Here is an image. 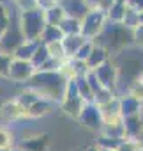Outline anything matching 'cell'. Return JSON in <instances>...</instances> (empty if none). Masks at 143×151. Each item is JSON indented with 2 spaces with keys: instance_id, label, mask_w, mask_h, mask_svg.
Instances as JSON below:
<instances>
[{
  "instance_id": "cell-11",
  "label": "cell",
  "mask_w": 143,
  "mask_h": 151,
  "mask_svg": "<svg viewBox=\"0 0 143 151\" xmlns=\"http://www.w3.org/2000/svg\"><path fill=\"white\" fill-rule=\"evenodd\" d=\"M27 117V110L16 101V98H11L0 105V119L4 123H14Z\"/></svg>"
},
{
  "instance_id": "cell-9",
  "label": "cell",
  "mask_w": 143,
  "mask_h": 151,
  "mask_svg": "<svg viewBox=\"0 0 143 151\" xmlns=\"http://www.w3.org/2000/svg\"><path fill=\"white\" fill-rule=\"evenodd\" d=\"M23 41H25V39H23V34H21V30H20V27H18V22H16V18H14V20L11 22L9 29L2 34V37H0V52L13 55V52H14Z\"/></svg>"
},
{
  "instance_id": "cell-44",
  "label": "cell",
  "mask_w": 143,
  "mask_h": 151,
  "mask_svg": "<svg viewBox=\"0 0 143 151\" xmlns=\"http://www.w3.org/2000/svg\"><path fill=\"white\" fill-rule=\"evenodd\" d=\"M101 151H110V149H101Z\"/></svg>"
},
{
  "instance_id": "cell-26",
  "label": "cell",
  "mask_w": 143,
  "mask_h": 151,
  "mask_svg": "<svg viewBox=\"0 0 143 151\" xmlns=\"http://www.w3.org/2000/svg\"><path fill=\"white\" fill-rule=\"evenodd\" d=\"M13 20H14V16L9 11L7 4H0V37H2V34L9 29V25H11Z\"/></svg>"
},
{
  "instance_id": "cell-2",
  "label": "cell",
  "mask_w": 143,
  "mask_h": 151,
  "mask_svg": "<svg viewBox=\"0 0 143 151\" xmlns=\"http://www.w3.org/2000/svg\"><path fill=\"white\" fill-rule=\"evenodd\" d=\"M64 86H65V80L58 71H35L32 75V78L25 84L27 89H32L39 96L51 100L55 103L60 101Z\"/></svg>"
},
{
  "instance_id": "cell-18",
  "label": "cell",
  "mask_w": 143,
  "mask_h": 151,
  "mask_svg": "<svg viewBox=\"0 0 143 151\" xmlns=\"http://www.w3.org/2000/svg\"><path fill=\"white\" fill-rule=\"evenodd\" d=\"M111 57H110V53L103 48V46H99V45H96L94 43V48H92V52H90V55L87 57V60H85V66H87V69L88 71H94L96 68H99L101 64H104L106 60H110Z\"/></svg>"
},
{
  "instance_id": "cell-33",
  "label": "cell",
  "mask_w": 143,
  "mask_h": 151,
  "mask_svg": "<svg viewBox=\"0 0 143 151\" xmlns=\"http://www.w3.org/2000/svg\"><path fill=\"white\" fill-rule=\"evenodd\" d=\"M132 45L143 48V23H138L132 29Z\"/></svg>"
},
{
  "instance_id": "cell-24",
  "label": "cell",
  "mask_w": 143,
  "mask_h": 151,
  "mask_svg": "<svg viewBox=\"0 0 143 151\" xmlns=\"http://www.w3.org/2000/svg\"><path fill=\"white\" fill-rule=\"evenodd\" d=\"M74 82H76V89H78L80 98H81L85 103L94 101L92 91H90V87H88V84H87V80H85V75H80V77H76V78H74Z\"/></svg>"
},
{
  "instance_id": "cell-40",
  "label": "cell",
  "mask_w": 143,
  "mask_h": 151,
  "mask_svg": "<svg viewBox=\"0 0 143 151\" xmlns=\"http://www.w3.org/2000/svg\"><path fill=\"white\" fill-rule=\"evenodd\" d=\"M138 23H143V13L138 14Z\"/></svg>"
},
{
  "instance_id": "cell-3",
  "label": "cell",
  "mask_w": 143,
  "mask_h": 151,
  "mask_svg": "<svg viewBox=\"0 0 143 151\" xmlns=\"http://www.w3.org/2000/svg\"><path fill=\"white\" fill-rule=\"evenodd\" d=\"M94 43L103 46L111 57L132 45V29L125 27L124 23H110L108 22L104 25V29L101 30V34L94 39Z\"/></svg>"
},
{
  "instance_id": "cell-27",
  "label": "cell",
  "mask_w": 143,
  "mask_h": 151,
  "mask_svg": "<svg viewBox=\"0 0 143 151\" xmlns=\"http://www.w3.org/2000/svg\"><path fill=\"white\" fill-rule=\"evenodd\" d=\"M120 142H122V139H113V137H108V135H101L99 139H97V146H99V149H110V151H115L118 146H120Z\"/></svg>"
},
{
  "instance_id": "cell-7",
  "label": "cell",
  "mask_w": 143,
  "mask_h": 151,
  "mask_svg": "<svg viewBox=\"0 0 143 151\" xmlns=\"http://www.w3.org/2000/svg\"><path fill=\"white\" fill-rule=\"evenodd\" d=\"M92 73L96 75V78H97V82L101 84L103 89L111 91V93L117 94V89H118V73H117V68H115L111 59L106 60L104 64H101L99 68H96Z\"/></svg>"
},
{
  "instance_id": "cell-35",
  "label": "cell",
  "mask_w": 143,
  "mask_h": 151,
  "mask_svg": "<svg viewBox=\"0 0 143 151\" xmlns=\"http://www.w3.org/2000/svg\"><path fill=\"white\" fill-rule=\"evenodd\" d=\"M115 151H136V142H132V140H122L120 146Z\"/></svg>"
},
{
  "instance_id": "cell-16",
  "label": "cell",
  "mask_w": 143,
  "mask_h": 151,
  "mask_svg": "<svg viewBox=\"0 0 143 151\" xmlns=\"http://www.w3.org/2000/svg\"><path fill=\"white\" fill-rule=\"evenodd\" d=\"M53 109H55V101L46 100V98L41 96L35 103H32V105L27 109V117H30V119H39V117H44V116L51 114Z\"/></svg>"
},
{
  "instance_id": "cell-14",
  "label": "cell",
  "mask_w": 143,
  "mask_h": 151,
  "mask_svg": "<svg viewBox=\"0 0 143 151\" xmlns=\"http://www.w3.org/2000/svg\"><path fill=\"white\" fill-rule=\"evenodd\" d=\"M58 4H60V7L64 9L65 16L74 18V20H80V22H81L83 16L90 11L83 0H60Z\"/></svg>"
},
{
  "instance_id": "cell-21",
  "label": "cell",
  "mask_w": 143,
  "mask_h": 151,
  "mask_svg": "<svg viewBox=\"0 0 143 151\" xmlns=\"http://www.w3.org/2000/svg\"><path fill=\"white\" fill-rule=\"evenodd\" d=\"M62 37H64V34L60 32L58 27L46 25L44 30H42V34H41V37H39V43H42V45H51V43H58V41H62Z\"/></svg>"
},
{
  "instance_id": "cell-22",
  "label": "cell",
  "mask_w": 143,
  "mask_h": 151,
  "mask_svg": "<svg viewBox=\"0 0 143 151\" xmlns=\"http://www.w3.org/2000/svg\"><path fill=\"white\" fill-rule=\"evenodd\" d=\"M125 11H127V4H113L106 11V20L110 23H124Z\"/></svg>"
},
{
  "instance_id": "cell-28",
  "label": "cell",
  "mask_w": 143,
  "mask_h": 151,
  "mask_svg": "<svg viewBox=\"0 0 143 151\" xmlns=\"http://www.w3.org/2000/svg\"><path fill=\"white\" fill-rule=\"evenodd\" d=\"M92 48H94V41H90V39H85V43L78 48V52H76V55L71 59V60H78V62H85L87 60V57L90 55V52H92Z\"/></svg>"
},
{
  "instance_id": "cell-19",
  "label": "cell",
  "mask_w": 143,
  "mask_h": 151,
  "mask_svg": "<svg viewBox=\"0 0 143 151\" xmlns=\"http://www.w3.org/2000/svg\"><path fill=\"white\" fill-rule=\"evenodd\" d=\"M37 45H39V41H23V43H21V45L13 52V59L30 62V59H32V55H34V52H35Z\"/></svg>"
},
{
  "instance_id": "cell-36",
  "label": "cell",
  "mask_w": 143,
  "mask_h": 151,
  "mask_svg": "<svg viewBox=\"0 0 143 151\" xmlns=\"http://www.w3.org/2000/svg\"><path fill=\"white\" fill-rule=\"evenodd\" d=\"M127 7H131L132 11H136L139 14V13H143V0H127Z\"/></svg>"
},
{
  "instance_id": "cell-20",
  "label": "cell",
  "mask_w": 143,
  "mask_h": 151,
  "mask_svg": "<svg viewBox=\"0 0 143 151\" xmlns=\"http://www.w3.org/2000/svg\"><path fill=\"white\" fill-rule=\"evenodd\" d=\"M58 29H60V32H62L64 36H76V34H81V22L65 16V18L60 22Z\"/></svg>"
},
{
  "instance_id": "cell-5",
  "label": "cell",
  "mask_w": 143,
  "mask_h": 151,
  "mask_svg": "<svg viewBox=\"0 0 143 151\" xmlns=\"http://www.w3.org/2000/svg\"><path fill=\"white\" fill-rule=\"evenodd\" d=\"M83 100L80 98L78 94V89H76V82L74 78H71V80H65V86H64V91H62V98L58 101V107L60 110L69 116V117H73V119H78L81 109H83Z\"/></svg>"
},
{
  "instance_id": "cell-12",
  "label": "cell",
  "mask_w": 143,
  "mask_h": 151,
  "mask_svg": "<svg viewBox=\"0 0 143 151\" xmlns=\"http://www.w3.org/2000/svg\"><path fill=\"white\" fill-rule=\"evenodd\" d=\"M122 130H124V139L125 140L136 142L143 133V116L138 114V116L122 117Z\"/></svg>"
},
{
  "instance_id": "cell-31",
  "label": "cell",
  "mask_w": 143,
  "mask_h": 151,
  "mask_svg": "<svg viewBox=\"0 0 143 151\" xmlns=\"http://www.w3.org/2000/svg\"><path fill=\"white\" fill-rule=\"evenodd\" d=\"M11 62H13V55L0 52V77H2V78H7V73H9Z\"/></svg>"
},
{
  "instance_id": "cell-1",
  "label": "cell",
  "mask_w": 143,
  "mask_h": 151,
  "mask_svg": "<svg viewBox=\"0 0 143 151\" xmlns=\"http://www.w3.org/2000/svg\"><path fill=\"white\" fill-rule=\"evenodd\" d=\"M111 60L118 73V86L125 84V87H129L132 82L143 77V48L131 45L111 55Z\"/></svg>"
},
{
  "instance_id": "cell-42",
  "label": "cell",
  "mask_w": 143,
  "mask_h": 151,
  "mask_svg": "<svg viewBox=\"0 0 143 151\" xmlns=\"http://www.w3.org/2000/svg\"><path fill=\"white\" fill-rule=\"evenodd\" d=\"M9 151H21V149H18V147H11Z\"/></svg>"
},
{
  "instance_id": "cell-32",
  "label": "cell",
  "mask_w": 143,
  "mask_h": 151,
  "mask_svg": "<svg viewBox=\"0 0 143 151\" xmlns=\"http://www.w3.org/2000/svg\"><path fill=\"white\" fill-rule=\"evenodd\" d=\"M14 4H16V7H18L20 13L37 9V2H35V0H14Z\"/></svg>"
},
{
  "instance_id": "cell-17",
  "label": "cell",
  "mask_w": 143,
  "mask_h": 151,
  "mask_svg": "<svg viewBox=\"0 0 143 151\" xmlns=\"http://www.w3.org/2000/svg\"><path fill=\"white\" fill-rule=\"evenodd\" d=\"M83 43H85V37H83L81 34H76V36H64L62 41H60V45H62V48H64L65 60H71V59H73V57L76 55L78 48H80Z\"/></svg>"
},
{
  "instance_id": "cell-4",
  "label": "cell",
  "mask_w": 143,
  "mask_h": 151,
  "mask_svg": "<svg viewBox=\"0 0 143 151\" xmlns=\"http://www.w3.org/2000/svg\"><path fill=\"white\" fill-rule=\"evenodd\" d=\"M16 22H18V27H20L25 41H39V37L46 27L44 11H41V9L18 13Z\"/></svg>"
},
{
  "instance_id": "cell-10",
  "label": "cell",
  "mask_w": 143,
  "mask_h": 151,
  "mask_svg": "<svg viewBox=\"0 0 143 151\" xmlns=\"http://www.w3.org/2000/svg\"><path fill=\"white\" fill-rule=\"evenodd\" d=\"M34 73H35V68L30 62L13 59L11 68H9V73H7V78L11 82H14V84H27L32 78Z\"/></svg>"
},
{
  "instance_id": "cell-38",
  "label": "cell",
  "mask_w": 143,
  "mask_h": 151,
  "mask_svg": "<svg viewBox=\"0 0 143 151\" xmlns=\"http://www.w3.org/2000/svg\"><path fill=\"white\" fill-rule=\"evenodd\" d=\"M83 151H101V149H99V146H97V144H92V146H88V147H85Z\"/></svg>"
},
{
  "instance_id": "cell-37",
  "label": "cell",
  "mask_w": 143,
  "mask_h": 151,
  "mask_svg": "<svg viewBox=\"0 0 143 151\" xmlns=\"http://www.w3.org/2000/svg\"><path fill=\"white\" fill-rule=\"evenodd\" d=\"M113 4H115V0H99V7H97V9H101V11L106 13Z\"/></svg>"
},
{
  "instance_id": "cell-29",
  "label": "cell",
  "mask_w": 143,
  "mask_h": 151,
  "mask_svg": "<svg viewBox=\"0 0 143 151\" xmlns=\"http://www.w3.org/2000/svg\"><path fill=\"white\" fill-rule=\"evenodd\" d=\"M46 50H48V55H50V59H55V60H58V62H64V60H65L64 48H62L60 41H58V43L46 45Z\"/></svg>"
},
{
  "instance_id": "cell-34",
  "label": "cell",
  "mask_w": 143,
  "mask_h": 151,
  "mask_svg": "<svg viewBox=\"0 0 143 151\" xmlns=\"http://www.w3.org/2000/svg\"><path fill=\"white\" fill-rule=\"evenodd\" d=\"M35 2H37V9H41V11H48L50 7L57 6L60 0H35Z\"/></svg>"
},
{
  "instance_id": "cell-6",
  "label": "cell",
  "mask_w": 143,
  "mask_h": 151,
  "mask_svg": "<svg viewBox=\"0 0 143 151\" xmlns=\"http://www.w3.org/2000/svg\"><path fill=\"white\" fill-rule=\"evenodd\" d=\"M106 23H108V20H106V13L104 11H101V9H90L83 16V20H81V36L85 39L94 41L101 34V30L104 29Z\"/></svg>"
},
{
  "instance_id": "cell-23",
  "label": "cell",
  "mask_w": 143,
  "mask_h": 151,
  "mask_svg": "<svg viewBox=\"0 0 143 151\" xmlns=\"http://www.w3.org/2000/svg\"><path fill=\"white\" fill-rule=\"evenodd\" d=\"M65 18V13L64 9L60 7V4L50 7L48 11H44V20H46V25H53V27H58L60 22Z\"/></svg>"
},
{
  "instance_id": "cell-39",
  "label": "cell",
  "mask_w": 143,
  "mask_h": 151,
  "mask_svg": "<svg viewBox=\"0 0 143 151\" xmlns=\"http://www.w3.org/2000/svg\"><path fill=\"white\" fill-rule=\"evenodd\" d=\"M136 144H138L139 147H143V133H141V137H139V139L136 140Z\"/></svg>"
},
{
  "instance_id": "cell-30",
  "label": "cell",
  "mask_w": 143,
  "mask_h": 151,
  "mask_svg": "<svg viewBox=\"0 0 143 151\" xmlns=\"http://www.w3.org/2000/svg\"><path fill=\"white\" fill-rule=\"evenodd\" d=\"M13 147V135L7 128L0 126V151H9Z\"/></svg>"
},
{
  "instance_id": "cell-13",
  "label": "cell",
  "mask_w": 143,
  "mask_h": 151,
  "mask_svg": "<svg viewBox=\"0 0 143 151\" xmlns=\"http://www.w3.org/2000/svg\"><path fill=\"white\" fill-rule=\"evenodd\" d=\"M16 147L21 151H48L50 149V135L48 133H37V135L27 137Z\"/></svg>"
},
{
  "instance_id": "cell-15",
  "label": "cell",
  "mask_w": 143,
  "mask_h": 151,
  "mask_svg": "<svg viewBox=\"0 0 143 151\" xmlns=\"http://www.w3.org/2000/svg\"><path fill=\"white\" fill-rule=\"evenodd\" d=\"M118 107H120V116L122 117H129V116H138L143 112V103L136 98H132L131 94H124L118 96Z\"/></svg>"
},
{
  "instance_id": "cell-43",
  "label": "cell",
  "mask_w": 143,
  "mask_h": 151,
  "mask_svg": "<svg viewBox=\"0 0 143 151\" xmlns=\"http://www.w3.org/2000/svg\"><path fill=\"white\" fill-rule=\"evenodd\" d=\"M9 2V0H0V4H7Z\"/></svg>"
},
{
  "instance_id": "cell-8",
  "label": "cell",
  "mask_w": 143,
  "mask_h": 151,
  "mask_svg": "<svg viewBox=\"0 0 143 151\" xmlns=\"http://www.w3.org/2000/svg\"><path fill=\"white\" fill-rule=\"evenodd\" d=\"M78 123L83 124L85 128L88 130H96V132H101L103 128V116H101V110L99 107L90 101V103H83V109L78 116Z\"/></svg>"
},
{
  "instance_id": "cell-41",
  "label": "cell",
  "mask_w": 143,
  "mask_h": 151,
  "mask_svg": "<svg viewBox=\"0 0 143 151\" xmlns=\"http://www.w3.org/2000/svg\"><path fill=\"white\" fill-rule=\"evenodd\" d=\"M115 4H127V0H115Z\"/></svg>"
},
{
  "instance_id": "cell-25",
  "label": "cell",
  "mask_w": 143,
  "mask_h": 151,
  "mask_svg": "<svg viewBox=\"0 0 143 151\" xmlns=\"http://www.w3.org/2000/svg\"><path fill=\"white\" fill-rule=\"evenodd\" d=\"M50 59V55H48V50H46V45H42V43H39L37 45V48H35V52H34V55H32V59H30V64L35 68V71L46 62Z\"/></svg>"
}]
</instances>
